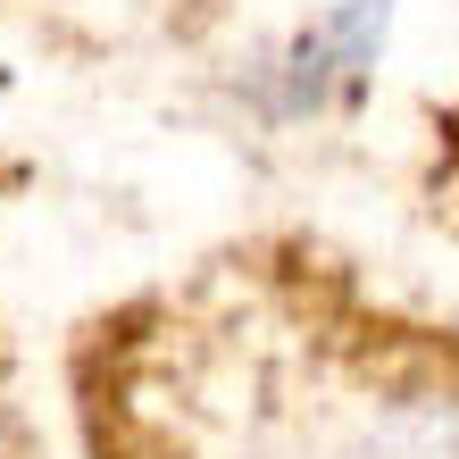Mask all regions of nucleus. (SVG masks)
Returning <instances> with one entry per match:
<instances>
[{
    "instance_id": "1",
    "label": "nucleus",
    "mask_w": 459,
    "mask_h": 459,
    "mask_svg": "<svg viewBox=\"0 0 459 459\" xmlns=\"http://www.w3.org/2000/svg\"><path fill=\"white\" fill-rule=\"evenodd\" d=\"M393 9L401 0H334L326 17H309L301 34H284L259 59V109L276 126H301V117H326L342 100H359L376 59H385Z\"/></svg>"
},
{
    "instance_id": "2",
    "label": "nucleus",
    "mask_w": 459,
    "mask_h": 459,
    "mask_svg": "<svg viewBox=\"0 0 459 459\" xmlns=\"http://www.w3.org/2000/svg\"><path fill=\"white\" fill-rule=\"evenodd\" d=\"M326 459H459V393L451 385H385L342 418Z\"/></svg>"
}]
</instances>
